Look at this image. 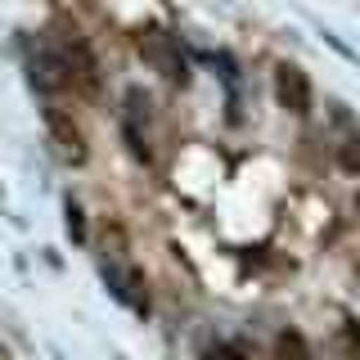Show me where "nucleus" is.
<instances>
[{
	"mask_svg": "<svg viewBox=\"0 0 360 360\" xmlns=\"http://www.w3.org/2000/svg\"><path fill=\"white\" fill-rule=\"evenodd\" d=\"M45 131L54 135V144H59V158H68V162L82 167L90 149H86V131L72 122V112H63L59 104H45Z\"/></svg>",
	"mask_w": 360,
	"mask_h": 360,
	"instance_id": "nucleus-1",
	"label": "nucleus"
},
{
	"mask_svg": "<svg viewBox=\"0 0 360 360\" xmlns=\"http://www.w3.org/2000/svg\"><path fill=\"white\" fill-rule=\"evenodd\" d=\"M275 99H279V108L292 112V117H307V112H311V82H307V72L292 68V63H279L275 68Z\"/></svg>",
	"mask_w": 360,
	"mask_h": 360,
	"instance_id": "nucleus-2",
	"label": "nucleus"
},
{
	"mask_svg": "<svg viewBox=\"0 0 360 360\" xmlns=\"http://www.w3.org/2000/svg\"><path fill=\"white\" fill-rule=\"evenodd\" d=\"M32 86L41 90V95H59V90L72 86V77H68V63H63V54H54V50H41V54H32Z\"/></svg>",
	"mask_w": 360,
	"mask_h": 360,
	"instance_id": "nucleus-3",
	"label": "nucleus"
},
{
	"mask_svg": "<svg viewBox=\"0 0 360 360\" xmlns=\"http://www.w3.org/2000/svg\"><path fill=\"white\" fill-rule=\"evenodd\" d=\"M140 54H149V59L162 68L172 82H185V63L176 59V50H172V41H167V37H158V32H153V37H140Z\"/></svg>",
	"mask_w": 360,
	"mask_h": 360,
	"instance_id": "nucleus-4",
	"label": "nucleus"
},
{
	"mask_svg": "<svg viewBox=\"0 0 360 360\" xmlns=\"http://www.w3.org/2000/svg\"><path fill=\"white\" fill-rule=\"evenodd\" d=\"M275 352H279V360H311V352H307V338H302L297 329H284L275 338Z\"/></svg>",
	"mask_w": 360,
	"mask_h": 360,
	"instance_id": "nucleus-5",
	"label": "nucleus"
},
{
	"mask_svg": "<svg viewBox=\"0 0 360 360\" xmlns=\"http://www.w3.org/2000/svg\"><path fill=\"white\" fill-rule=\"evenodd\" d=\"M338 162H342V172L360 176V131H352L342 144H338Z\"/></svg>",
	"mask_w": 360,
	"mask_h": 360,
	"instance_id": "nucleus-6",
	"label": "nucleus"
},
{
	"mask_svg": "<svg viewBox=\"0 0 360 360\" xmlns=\"http://www.w3.org/2000/svg\"><path fill=\"white\" fill-rule=\"evenodd\" d=\"M68 234H72V239H77V243H82V239H86V221H82V207H77V202H72V198H68Z\"/></svg>",
	"mask_w": 360,
	"mask_h": 360,
	"instance_id": "nucleus-7",
	"label": "nucleus"
},
{
	"mask_svg": "<svg viewBox=\"0 0 360 360\" xmlns=\"http://www.w3.org/2000/svg\"><path fill=\"white\" fill-rule=\"evenodd\" d=\"M221 356H225V360H243L239 352H234V347H225V352H221Z\"/></svg>",
	"mask_w": 360,
	"mask_h": 360,
	"instance_id": "nucleus-8",
	"label": "nucleus"
},
{
	"mask_svg": "<svg viewBox=\"0 0 360 360\" xmlns=\"http://www.w3.org/2000/svg\"><path fill=\"white\" fill-rule=\"evenodd\" d=\"M0 360H5V352H0Z\"/></svg>",
	"mask_w": 360,
	"mask_h": 360,
	"instance_id": "nucleus-9",
	"label": "nucleus"
}]
</instances>
